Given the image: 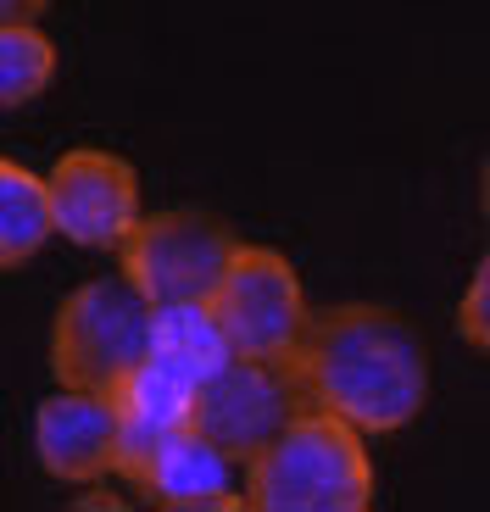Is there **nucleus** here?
I'll return each mask as SVG.
<instances>
[{
	"label": "nucleus",
	"instance_id": "nucleus-1",
	"mask_svg": "<svg viewBox=\"0 0 490 512\" xmlns=\"http://www.w3.org/2000/svg\"><path fill=\"white\" fill-rule=\"evenodd\" d=\"M290 373L307 407L357 423L362 435H396L429 407V351L418 329L368 301L312 312Z\"/></svg>",
	"mask_w": 490,
	"mask_h": 512
},
{
	"label": "nucleus",
	"instance_id": "nucleus-2",
	"mask_svg": "<svg viewBox=\"0 0 490 512\" xmlns=\"http://www.w3.org/2000/svg\"><path fill=\"white\" fill-rule=\"evenodd\" d=\"M362 429L323 407H301L245 462V507L257 512H368L374 457Z\"/></svg>",
	"mask_w": 490,
	"mask_h": 512
},
{
	"label": "nucleus",
	"instance_id": "nucleus-3",
	"mask_svg": "<svg viewBox=\"0 0 490 512\" xmlns=\"http://www.w3.org/2000/svg\"><path fill=\"white\" fill-rule=\"evenodd\" d=\"M145 340H151V301L123 273L117 279H90L56 307L51 373L67 390L117 396V384L140 368Z\"/></svg>",
	"mask_w": 490,
	"mask_h": 512
},
{
	"label": "nucleus",
	"instance_id": "nucleus-4",
	"mask_svg": "<svg viewBox=\"0 0 490 512\" xmlns=\"http://www.w3.org/2000/svg\"><path fill=\"white\" fill-rule=\"evenodd\" d=\"M234 240L218 218L173 206V212H145L117 245V273L151 301V307H207L212 290L229 273Z\"/></svg>",
	"mask_w": 490,
	"mask_h": 512
},
{
	"label": "nucleus",
	"instance_id": "nucleus-5",
	"mask_svg": "<svg viewBox=\"0 0 490 512\" xmlns=\"http://www.w3.org/2000/svg\"><path fill=\"white\" fill-rule=\"evenodd\" d=\"M207 307L234 357H262V362H290L312 323L301 273L273 245H240Z\"/></svg>",
	"mask_w": 490,
	"mask_h": 512
},
{
	"label": "nucleus",
	"instance_id": "nucleus-6",
	"mask_svg": "<svg viewBox=\"0 0 490 512\" xmlns=\"http://www.w3.org/2000/svg\"><path fill=\"white\" fill-rule=\"evenodd\" d=\"M307 407L290 362H262V357H229L195 390L190 429L223 451L234 468L257 457L284 423Z\"/></svg>",
	"mask_w": 490,
	"mask_h": 512
},
{
	"label": "nucleus",
	"instance_id": "nucleus-7",
	"mask_svg": "<svg viewBox=\"0 0 490 512\" xmlns=\"http://www.w3.org/2000/svg\"><path fill=\"white\" fill-rule=\"evenodd\" d=\"M45 195H51L56 234H67L84 251H117L145 218L134 162H123L117 151H95V145L56 156V167L45 173Z\"/></svg>",
	"mask_w": 490,
	"mask_h": 512
},
{
	"label": "nucleus",
	"instance_id": "nucleus-8",
	"mask_svg": "<svg viewBox=\"0 0 490 512\" xmlns=\"http://www.w3.org/2000/svg\"><path fill=\"white\" fill-rule=\"evenodd\" d=\"M117 446H123V418L112 396L95 390H67L39 401L34 412V457L39 468L62 485H101L117 474Z\"/></svg>",
	"mask_w": 490,
	"mask_h": 512
},
{
	"label": "nucleus",
	"instance_id": "nucleus-9",
	"mask_svg": "<svg viewBox=\"0 0 490 512\" xmlns=\"http://www.w3.org/2000/svg\"><path fill=\"white\" fill-rule=\"evenodd\" d=\"M134 490L151 507H168V512H240L245 507V485H234V462L195 429H179L173 440H162V451L151 457V468L140 474Z\"/></svg>",
	"mask_w": 490,
	"mask_h": 512
},
{
	"label": "nucleus",
	"instance_id": "nucleus-10",
	"mask_svg": "<svg viewBox=\"0 0 490 512\" xmlns=\"http://www.w3.org/2000/svg\"><path fill=\"white\" fill-rule=\"evenodd\" d=\"M51 234L56 223H51L45 179L28 173L23 162H12V156H0V273L34 262Z\"/></svg>",
	"mask_w": 490,
	"mask_h": 512
},
{
	"label": "nucleus",
	"instance_id": "nucleus-11",
	"mask_svg": "<svg viewBox=\"0 0 490 512\" xmlns=\"http://www.w3.org/2000/svg\"><path fill=\"white\" fill-rule=\"evenodd\" d=\"M56 39L39 23H6L0 28V112L34 106L56 84Z\"/></svg>",
	"mask_w": 490,
	"mask_h": 512
},
{
	"label": "nucleus",
	"instance_id": "nucleus-12",
	"mask_svg": "<svg viewBox=\"0 0 490 512\" xmlns=\"http://www.w3.org/2000/svg\"><path fill=\"white\" fill-rule=\"evenodd\" d=\"M457 334H463L474 351L490 357V251L479 256V268L468 273V290L457 301Z\"/></svg>",
	"mask_w": 490,
	"mask_h": 512
},
{
	"label": "nucleus",
	"instance_id": "nucleus-13",
	"mask_svg": "<svg viewBox=\"0 0 490 512\" xmlns=\"http://www.w3.org/2000/svg\"><path fill=\"white\" fill-rule=\"evenodd\" d=\"M51 0H0V28L6 23H39Z\"/></svg>",
	"mask_w": 490,
	"mask_h": 512
},
{
	"label": "nucleus",
	"instance_id": "nucleus-14",
	"mask_svg": "<svg viewBox=\"0 0 490 512\" xmlns=\"http://www.w3.org/2000/svg\"><path fill=\"white\" fill-rule=\"evenodd\" d=\"M485 218H490V162H485Z\"/></svg>",
	"mask_w": 490,
	"mask_h": 512
}]
</instances>
